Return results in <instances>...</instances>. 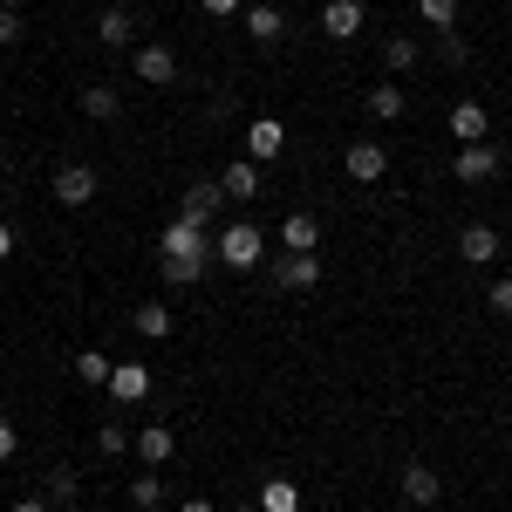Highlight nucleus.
Here are the masks:
<instances>
[{
  "mask_svg": "<svg viewBox=\"0 0 512 512\" xmlns=\"http://www.w3.org/2000/svg\"><path fill=\"white\" fill-rule=\"evenodd\" d=\"M158 246H164V280L171 287H192L212 267V253H219V239H205V226H192V219H171Z\"/></svg>",
  "mask_w": 512,
  "mask_h": 512,
  "instance_id": "1",
  "label": "nucleus"
},
{
  "mask_svg": "<svg viewBox=\"0 0 512 512\" xmlns=\"http://www.w3.org/2000/svg\"><path fill=\"white\" fill-rule=\"evenodd\" d=\"M260 253H267V233H260L253 219H239V226L219 233V260H226L233 274H253V267H260Z\"/></svg>",
  "mask_w": 512,
  "mask_h": 512,
  "instance_id": "2",
  "label": "nucleus"
},
{
  "mask_svg": "<svg viewBox=\"0 0 512 512\" xmlns=\"http://www.w3.org/2000/svg\"><path fill=\"white\" fill-rule=\"evenodd\" d=\"M499 151H492V144H458V151H451V171H458V185H485V178H499Z\"/></svg>",
  "mask_w": 512,
  "mask_h": 512,
  "instance_id": "3",
  "label": "nucleus"
},
{
  "mask_svg": "<svg viewBox=\"0 0 512 512\" xmlns=\"http://www.w3.org/2000/svg\"><path fill=\"white\" fill-rule=\"evenodd\" d=\"M137 82H151V89H171V82H178V48H164V41H144V48H137Z\"/></svg>",
  "mask_w": 512,
  "mask_h": 512,
  "instance_id": "4",
  "label": "nucleus"
},
{
  "mask_svg": "<svg viewBox=\"0 0 512 512\" xmlns=\"http://www.w3.org/2000/svg\"><path fill=\"white\" fill-rule=\"evenodd\" d=\"M362 21H369L362 0H328V7H321V35H335V41H355V35H362Z\"/></svg>",
  "mask_w": 512,
  "mask_h": 512,
  "instance_id": "5",
  "label": "nucleus"
},
{
  "mask_svg": "<svg viewBox=\"0 0 512 512\" xmlns=\"http://www.w3.org/2000/svg\"><path fill=\"white\" fill-rule=\"evenodd\" d=\"M451 137L458 144H492V110L485 103H451Z\"/></svg>",
  "mask_w": 512,
  "mask_h": 512,
  "instance_id": "6",
  "label": "nucleus"
},
{
  "mask_svg": "<svg viewBox=\"0 0 512 512\" xmlns=\"http://www.w3.org/2000/svg\"><path fill=\"white\" fill-rule=\"evenodd\" d=\"M96 185H103V178H96L89 164H62V171H55V205H89Z\"/></svg>",
  "mask_w": 512,
  "mask_h": 512,
  "instance_id": "7",
  "label": "nucleus"
},
{
  "mask_svg": "<svg viewBox=\"0 0 512 512\" xmlns=\"http://www.w3.org/2000/svg\"><path fill=\"white\" fill-rule=\"evenodd\" d=\"M315 280H321L315 253H287V260H274V287H287V294H308Z\"/></svg>",
  "mask_w": 512,
  "mask_h": 512,
  "instance_id": "8",
  "label": "nucleus"
},
{
  "mask_svg": "<svg viewBox=\"0 0 512 512\" xmlns=\"http://www.w3.org/2000/svg\"><path fill=\"white\" fill-rule=\"evenodd\" d=\"M383 171H390V151H383L376 137H362V144H349V178H355V185H376Z\"/></svg>",
  "mask_w": 512,
  "mask_h": 512,
  "instance_id": "9",
  "label": "nucleus"
},
{
  "mask_svg": "<svg viewBox=\"0 0 512 512\" xmlns=\"http://www.w3.org/2000/svg\"><path fill=\"white\" fill-rule=\"evenodd\" d=\"M280 151H287V130H280V117H260L253 130H246V158H253V164L280 158Z\"/></svg>",
  "mask_w": 512,
  "mask_h": 512,
  "instance_id": "10",
  "label": "nucleus"
},
{
  "mask_svg": "<svg viewBox=\"0 0 512 512\" xmlns=\"http://www.w3.org/2000/svg\"><path fill=\"white\" fill-rule=\"evenodd\" d=\"M458 260H465V267H492V260H499V233H492V226H465V233H458Z\"/></svg>",
  "mask_w": 512,
  "mask_h": 512,
  "instance_id": "11",
  "label": "nucleus"
},
{
  "mask_svg": "<svg viewBox=\"0 0 512 512\" xmlns=\"http://www.w3.org/2000/svg\"><path fill=\"white\" fill-rule=\"evenodd\" d=\"M280 239H287V253H315L321 246V219L315 212H287V219H280Z\"/></svg>",
  "mask_w": 512,
  "mask_h": 512,
  "instance_id": "12",
  "label": "nucleus"
},
{
  "mask_svg": "<svg viewBox=\"0 0 512 512\" xmlns=\"http://www.w3.org/2000/svg\"><path fill=\"white\" fill-rule=\"evenodd\" d=\"M219 205H226V185H212V178H205V185H192V192H185V205H178V219H192V226H205V219H212Z\"/></svg>",
  "mask_w": 512,
  "mask_h": 512,
  "instance_id": "13",
  "label": "nucleus"
},
{
  "mask_svg": "<svg viewBox=\"0 0 512 512\" xmlns=\"http://www.w3.org/2000/svg\"><path fill=\"white\" fill-rule=\"evenodd\" d=\"M110 396H117V403H144V396H151V369H144V362H117Z\"/></svg>",
  "mask_w": 512,
  "mask_h": 512,
  "instance_id": "14",
  "label": "nucleus"
},
{
  "mask_svg": "<svg viewBox=\"0 0 512 512\" xmlns=\"http://www.w3.org/2000/svg\"><path fill=\"white\" fill-rule=\"evenodd\" d=\"M246 35H253V41H280V35H287V7H274V0L246 7Z\"/></svg>",
  "mask_w": 512,
  "mask_h": 512,
  "instance_id": "15",
  "label": "nucleus"
},
{
  "mask_svg": "<svg viewBox=\"0 0 512 512\" xmlns=\"http://www.w3.org/2000/svg\"><path fill=\"white\" fill-rule=\"evenodd\" d=\"M437 492H444V478L431 465H403V499L410 506H437Z\"/></svg>",
  "mask_w": 512,
  "mask_h": 512,
  "instance_id": "16",
  "label": "nucleus"
},
{
  "mask_svg": "<svg viewBox=\"0 0 512 512\" xmlns=\"http://www.w3.org/2000/svg\"><path fill=\"white\" fill-rule=\"evenodd\" d=\"M171 451H178V431H171V424H144V431H137V458H144V465H164Z\"/></svg>",
  "mask_w": 512,
  "mask_h": 512,
  "instance_id": "17",
  "label": "nucleus"
},
{
  "mask_svg": "<svg viewBox=\"0 0 512 512\" xmlns=\"http://www.w3.org/2000/svg\"><path fill=\"white\" fill-rule=\"evenodd\" d=\"M219 185H226V198H239V205H246V198H260V164H253V158H233Z\"/></svg>",
  "mask_w": 512,
  "mask_h": 512,
  "instance_id": "18",
  "label": "nucleus"
},
{
  "mask_svg": "<svg viewBox=\"0 0 512 512\" xmlns=\"http://www.w3.org/2000/svg\"><path fill=\"white\" fill-rule=\"evenodd\" d=\"M110 376H117V362L103 349H82L76 355V383H89V390H110Z\"/></svg>",
  "mask_w": 512,
  "mask_h": 512,
  "instance_id": "19",
  "label": "nucleus"
},
{
  "mask_svg": "<svg viewBox=\"0 0 512 512\" xmlns=\"http://www.w3.org/2000/svg\"><path fill=\"white\" fill-rule=\"evenodd\" d=\"M260 512H301V485L294 478H267L260 485Z\"/></svg>",
  "mask_w": 512,
  "mask_h": 512,
  "instance_id": "20",
  "label": "nucleus"
},
{
  "mask_svg": "<svg viewBox=\"0 0 512 512\" xmlns=\"http://www.w3.org/2000/svg\"><path fill=\"white\" fill-rule=\"evenodd\" d=\"M362 103H369V117H376V123H396V117H403V89H396V82H376Z\"/></svg>",
  "mask_w": 512,
  "mask_h": 512,
  "instance_id": "21",
  "label": "nucleus"
},
{
  "mask_svg": "<svg viewBox=\"0 0 512 512\" xmlns=\"http://www.w3.org/2000/svg\"><path fill=\"white\" fill-rule=\"evenodd\" d=\"M123 110V96L110 89V82H96V89H82V117H96V123H110Z\"/></svg>",
  "mask_w": 512,
  "mask_h": 512,
  "instance_id": "22",
  "label": "nucleus"
},
{
  "mask_svg": "<svg viewBox=\"0 0 512 512\" xmlns=\"http://www.w3.org/2000/svg\"><path fill=\"white\" fill-rule=\"evenodd\" d=\"M130 321H137V335H151V342H164V335H171V308H164V301L130 308Z\"/></svg>",
  "mask_w": 512,
  "mask_h": 512,
  "instance_id": "23",
  "label": "nucleus"
},
{
  "mask_svg": "<svg viewBox=\"0 0 512 512\" xmlns=\"http://www.w3.org/2000/svg\"><path fill=\"white\" fill-rule=\"evenodd\" d=\"M96 41H103V48H130V14H123V7H110V14H103V21H96Z\"/></svg>",
  "mask_w": 512,
  "mask_h": 512,
  "instance_id": "24",
  "label": "nucleus"
},
{
  "mask_svg": "<svg viewBox=\"0 0 512 512\" xmlns=\"http://www.w3.org/2000/svg\"><path fill=\"white\" fill-rule=\"evenodd\" d=\"M76 485H82V478L69 472V465H62V472H48V485H41V499H48V506H62V512H69V506H76Z\"/></svg>",
  "mask_w": 512,
  "mask_h": 512,
  "instance_id": "25",
  "label": "nucleus"
},
{
  "mask_svg": "<svg viewBox=\"0 0 512 512\" xmlns=\"http://www.w3.org/2000/svg\"><path fill=\"white\" fill-rule=\"evenodd\" d=\"M130 506H137V512H158L164 506V478H151V472L130 478Z\"/></svg>",
  "mask_w": 512,
  "mask_h": 512,
  "instance_id": "26",
  "label": "nucleus"
},
{
  "mask_svg": "<svg viewBox=\"0 0 512 512\" xmlns=\"http://www.w3.org/2000/svg\"><path fill=\"white\" fill-rule=\"evenodd\" d=\"M437 62H451V69H465V62H472V48L458 41V28H437Z\"/></svg>",
  "mask_w": 512,
  "mask_h": 512,
  "instance_id": "27",
  "label": "nucleus"
},
{
  "mask_svg": "<svg viewBox=\"0 0 512 512\" xmlns=\"http://www.w3.org/2000/svg\"><path fill=\"white\" fill-rule=\"evenodd\" d=\"M96 451H103V458H123V451H130V431H123V424H103V431H96Z\"/></svg>",
  "mask_w": 512,
  "mask_h": 512,
  "instance_id": "28",
  "label": "nucleus"
},
{
  "mask_svg": "<svg viewBox=\"0 0 512 512\" xmlns=\"http://www.w3.org/2000/svg\"><path fill=\"white\" fill-rule=\"evenodd\" d=\"M431 28H458V0H417Z\"/></svg>",
  "mask_w": 512,
  "mask_h": 512,
  "instance_id": "29",
  "label": "nucleus"
},
{
  "mask_svg": "<svg viewBox=\"0 0 512 512\" xmlns=\"http://www.w3.org/2000/svg\"><path fill=\"white\" fill-rule=\"evenodd\" d=\"M383 62H390V69H410V62H417V41H403V35H396L390 48H383Z\"/></svg>",
  "mask_w": 512,
  "mask_h": 512,
  "instance_id": "30",
  "label": "nucleus"
},
{
  "mask_svg": "<svg viewBox=\"0 0 512 512\" xmlns=\"http://www.w3.org/2000/svg\"><path fill=\"white\" fill-rule=\"evenodd\" d=\"M14 41H21V14H14V7H0V48H14Z\"/></svg>",
  "mask_w": 512,
  "mask_h": 512,
  "instance_id": "31",
  "label": "nucleus"
},
{
  "mask_svg": "<svg viewBox=\"0 0 512 512\" xmlns=\"http://www.w3.org/2000/svg\"><path fill=\"white\" fill-rule=\"evenodd\" d=\"M485 301H492V315H512V280H492V294H485Z\"/></svg>",
  "mask_w": 512,
  "mask_h": 512,
  "instance_id": "32",
  "label": "nucleus"
},
{
  "mask_svg": "<svg viewBox=\"0 0 512 512\" xmlns=\"http://www.w3.org/2000/svg\"><path fill=\"white\" fill-rule=\"evenodd\" d=\"M14 451H21V431H14V424H7V417H0V465H7V458H14Z\"/></svg>",
  "mask_w": 512,
  "mask_h": 512,
  "instance_id": "33",
  "label": "nucleus"
},
{
  "mask_svg": "<svg viewBox=\"0 0 512 512\" xmlns=\"http://www.w3.org/2000/svg\"><path fill=\"white\" fill-rule=\"evenodd\" d=\"M205 14H239V0H198Z\"/></svg>",
  "mask_w": 512,
  "mask_h": 512,
  "instance_id": "34",
  "label": "nucleus"
},
{
  "mask_svg": "<svg viewBox=\"0 0 512 512\" xmlns=\"http://www.w3.org/2000/svg\"><path fill=\"white\" fill-rule=\"evenodd\" d=\"M41 506H48V499H21V506H7V512H41Z\"/></svg>",
  "mask_w": 512,
  "mask_h": 512,
  "instance_id": "35",
  "label": "nucleus"
},
{
  "mask_svg": "<svg viewBox=\"0 0 512 512\" xmlns=\"http://www.w3.org/2000/svg\"><path fill=\"white\" fill-rule=\"evenodd\" d=\"M7 253H14V233H7V226H0V260H7Z\"/></svg>",
  "mask_w": 512,
  "mask_h": 512,
  "instance_id": "36",
  "label": "nucleus"
},
{
  "mask_svg": "<svg viewBox=\"0 0 512 512\" xmlns=\"http://www.w3.org/2000/svg\"><path fill=\"white\" fill-rule=\"evenodd\" d=\"M178 512H212V506H205V499H185V506H178Z\"/></svg>",
  "mask_w": 512,
  "mask_h": 512,
  "instance_id": "37",
  "label": "nucleus"
},
{
  "mask_svg": "<svg viewBox=\"0 0 512 512\" xmlns=\"http://www.w3.org/2000/svg\"><path fill=\"white\" fill-rule=\"evenodd\" d=\"M233 512H260V499H253V506H233Z\"/></svg>",
  "mask_w": 512,
  "mask_h": 512,
  "instance_id": "38",
  "label": "nucleus"
},
{
  "mask_svg": "<svg viewBox=\"0 0 512 512\" xmlns=\"http://www.w3.org/2000/svg\"><path fill=\"white\" fill-rule=\"evenodd\" d=\"M0 7H14V14H21V0H0Z\"/></svg>",
  "mask_w": 512,
  "mask_h": 512,
  "instance_id": "39",
  "label": "nucleus"
},
{
  "mask_svg": "<svg viewBox=\"0 0 512 512\" xmlns=\"http://www.w3.org/2000/svg\"><path fill=\"white\" fill-rule=\"evenodd\" d=\"M274 7H294V0H274Z\"/></svg>",
  "mask_w": 512,
  "mask_h": 512,
  "instance_id": "40",
  "label": "nucleus"
},
{
  "mask_svg": "<svg viewBox=\"0 0 512 512\" xmlns=\"http://www.w3.org/2000/svg\"><path fill=\"white\" fill-rule=\"evenodd\" d=\"M69 512H82V506H69Z\"/></svg>",
  "mask_w": 512,
  "mask_h": 512,
  "instance_id": "41",
  "label": "nucleus"
}]
</instances>
